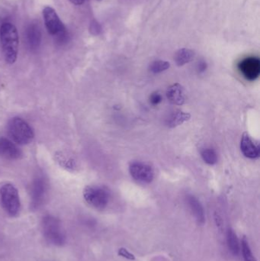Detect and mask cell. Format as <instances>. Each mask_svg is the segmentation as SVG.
Returning a JSON list of instances; mask_svg holds the SVG:
<instances>
[{"instance_id": "d6986e66", "label": "cell", "mask_w": 260, "mask_h": 261, "mask_svg": "<svg viewBox=\"0 0 260 261\" xmlns=\"http://www.w3.org/2000/svg\"><path fill=\"white\" fill-rule=\"evenodd\" d=\"M201 158L209 165H214L218 162V155L215 150L212 148L204 149L201 151Z\"/></svg>"}, {"instance_id": "9a60e30c", "label": "cell", "mask_w": 260, "mask_h": 261, "mask_svg": "<svg viewBox=\"0 0 260 261\" xmlns=\"http://www.w3.org/2000/svg\"><path fill=\"white\" fill-rule=\"evenodd\" d=\"M191 115L189 113H184V112L180 111V110H177V111L174 112L168 118L166 125L169 128H176V127L189 121Z\"/></svg>"}, {"instance_id": "6da1fadb", "label": "cell", "mask_w": 260, "mask_h": 261, "mask_svg": "<svg viewBox=\"0 0 260 261\" xmlns=\"http://www.w3.org/2000/svg\"><path fill=\"white\" fill-rule=\"evenodd\" d=\"M0 41L6 63L14 64L18 58L19 39L16 27L12 23H3L0 27Z\"/></svg>"}, {"instance_id": "277c9868", "label": "cell", "mask_w": 260, "mask_h": 261, "mask_svg": "<svg viewBox=\"0 0 260 261\" xmlns=\"http://www.w3.org/2000/svg\"><path fill=\"white\" fill-rule=\"evenodd\" d=\"M0 197L3 210L9 216L15 217L21 210V202L18 190L11 184H6L0 189Z\"/></svg>"}, {"instance_id": "ba28073f", "label": "cell", "mask_w": 260, "mask_h": 261, "mask_svg": "<svg viewBox=\"0 0 260 261\" xmlns=\"http://www.w3.org/2000/svg\"><path fill=\"white\" fill-rule=\"evenodd\" d=\"M238 69L247 81H254L260 74V61L256 57H249L238 64Z\"/></svg>"}, {"instance_id": "8fae6325", "label": "cell", "mask_w": 260, "mask_h": 261, "mask_svg": "<svg viewBox=\"0 0 260 261\" xmlns=\"http://www.w3.org/2000/svg\"><path fill=\"white\" fill-rule=\"evenodd\" d=\"M0 155L6 159L13 161L21 158V151L10 140L0 138Z\"/></svg>"}, {"instance_id": "4fadbf2b", "label": "cell", "mask_w": 260, "mask_h": 261, "mask_svg": "<svg viewBox=\"0 0 260 261\" xmlns=\"http://www.w3.org/2000/svg\"><path fill=\"white\" fill-rule=\"evenodd\" d=\"M166 97L170 103L176 106H182L184 104L185 90L183 86L180 84H174L167 89Z\"/></svg>"}, {"instance_id": "3957f363", "label": "cell", "mask_w": 260, "mask_h": 261, "mask_svg": "<svg viewBox=\"0 0 260 261\" xmlns=\"http://www.w3.org/2000/svg\"><path fill=\"white\" fill-rule=\"evenodd\" d=\"M42 231L46 240L56 246H61L66 242V234L61 221L54 216H46L42 219Z\"/></svg>"}, {"instance_id": "cb8c5ba5", "label": "cell", "mask_w": 260, "mask_h": 261, "mask_svg": "<svg viewBox=\"0 0 260 261\" xmlns=\"http://www.w3.org/2000/svg\"><path fill=\"white\" fill-rule=\"evenodd\" d=\"M119 255L122 256V257L128 259V260H135V257H134L132 254H131L128 250L125 249V248H120V249L119 250Z\"/></svg>"}, {"instance_id": "2e32d148", "label": "cell", "mask_w": 260, "mask_h": 261, "mask_svg": "<svg viewBox=\"0 0 260 261\" xmlns=\"http://www.w3.org/2000/svg\"><path fill=\"white\" fill-rule=\"evenodd\" d=\"M194 57H195V53L193 50L190 49L182 48L176 53L174 59H175L176 64L181 67L191 62L194 59Z\"/></svg>"}, {"instance_id": "9c48e42d", "label": "cell", "mask_w": 260, "mask_h": 261, "mask_svg": "<svg viewBox=\"0 0 260 261\" xmlns=\"http://www.w3.org/2000/svg\"><path fill=\"white\" fill-rule=\"evenodd\" d=\"M47 192V184L44 179L37 178L34 180L32 186V205L33 208H38L44 202Z\"/></svg>"}, {"instance_id": "4316f807", "label": "cell", "mask_w": 260, "mask_h": 261, "mask_svg": "<svg viewBox=\"0 0 260 261\" xmlns=\"http://www.w3.org/2000/svg\"><path fill=\"white\" fill-rule=\"evenodd\" d=\"M99 1H101V0H99Z\"/></svg>"}, {"instance_id": "7402d4cb", "label": "cell", "mask_w": 260, "mask_h": 261, "mask_svg": "<svg viewBox=\"0 0 260 261\" xmlns=\"http://www.w3.org/2000/svg\"><path fill=\"white\" fill-rule=\"evenodd\" d=\"M90 32L92 35H98L102 32V26L98 21H93L90 24Z\"/></svg>"}, {"instance_id": "30bf717a", "label": "cell", "mask_w": 260, "mask_h": 261, "mask_svg": "<svg viewBox=\"0 0 260 261\" xmlns=\"http://www.w3.org/2000/svg\"><path fill=\"white\" fill-rule=\"evenodd\" d=\"M241 149L246 158H250V159H256L259 156V144L257 143H255L247 133H244L241 138Z\"/></svg>"}, {"instance_id": "52a82bcc", "label": "cell", "mask_w": 260, "mask_h": 261, "mask_svg": "<svg viewBox=\"0 0 260 261\" xmlns=\"http://www.w3.org/2000/svg\"><path fill=\"white\" fill-rule=\"evenodd\" d=\"M129 172L133 179L140 184H150L154 178V171L152 167L145 163L139 161L130 164Z\"/></svg>"}, {"instance_id": "ac0fdd59", "label": "cell", "mask_w": 260, "mask_h": 261, "mask_svg": "<svg viewBox=\"0 0 260 261\" xmlns=\"http://www.w3.org/2000/svg\"><path fill=\"white\" fill-rule=\"evenodd\" d=\"M55 159H56V162L61 165V167L66 169V170L71 171V170H75L76 167L74 160L73 158H69L68 156L64 154L61 152H57V153H55Z\"/></svg>"}, {"instance_id": "5bb4252c", "label": "cell", "mask_w": 260, "mask_h": 261, "mask_svg": "<svg viewBox=\"0 0 260 261\" xmlns=\"http://www.w3.org/2000/svg\"><path fill=\"white\" fill-rule=\"evenodd\" d=\"M187 202L189 208H190L194 217L196 219L198 224H199V225L205 224L206 216H205L204 208H203L201 202L198 201L197 198L192 196V195H189L187 196Z\"/></svg>"}, {"instance_id": "484cf974", "label": "cell", "mask_w": 260, "mask_h": 261, "mask_svg": "<svg viewBox=\"0 0 260 261\" xmlns=\"http://www.w3.org/2000/svg\"><path fill=\"white\" fill-rule=\"evenodd\" d=\"M85 1V0H70V3L76 5V6H80V5L83 4Z\"/></svg>"}, {"instance_id": "e0dca14e", "label": "cell", "mask_w": 260, "mask_h": 261, "mask_svg": "<svg viewBox=\"0 0 260 261\" xmlns=\"http://www.w3.org/2000/svg\"><path fill=\"white\" fill-rule=\"evenodd\" d=\"M227 241L229 249L232 251V254L234 255H238L241 247H240L238 236L232 228H229L228 231H227Z\"/></svg>"}, {"instance_id": "ffe728a7", "label": "cell", "mask_w": 260, "mask_h": 261, "mask_svg": "<svg viewBox=\"0 0 260 261\" xmlns=\"http://www.w3.org/2000/svg\"><path fill=\"white\" fill-rule=\"evenodd\" d=\"M241 248H242L244 261H257L256 257L253 256L248 241L246 237L243 238L242 241H241Z\"/></svg>"}, {"instance_id": "5b68a950", "label": "cell", "mask_w": 260, "mask_h": 261, "mask_svg": "<svg viewBox=\"0 0 260 261\" xmlns=\"http://www.w3.org/2000/svg\"><path fill=\"white\" fill-rule=\"evenodd\" d=\"M85 202L94 208L102 210L109 202V193L106 189L99 186H87L83 190Z\"/></svg>"}, {"instance_id": "7a4b0ae2", "label": "cell", "mask_w": 260, "mask_h": 261, "mask_svg": "<svg viewBox=\"0 0 260 261\" xmlns=\"http://www.w3.org/2000/svg\"><path fill=\"white\" fill-rule=\"evenodd\" d=\"M8 132L14 142L20 145L30 144L35 138V133L27 122L19 117L11 119L8 124Z\"/></svg>"}, {"instance_id": "7c38bea8", "label": "cell", "mask_w": 260, "mask_h": 261, "mask_svg": "<svg viewBox=\"0 0 260 261\" xmlns=\"http://www.w3.org/2000/svg\"><path fill=\"white\" fill-rule=\"evenodd\" d=\"M25 39L31 50H35L39 47L41 42V32L38 24L32 23L25 31Z\"/></svg>"}, {"instance_id": "d4e9b609", "label": "cell", "mask_w": 260, "mask_h": 261, "mask_svg": "<svg viewBox=\"0 0 260 261\" xmlns=\"http://www.w3.org/2000/svg\"><path fill=\"white\" fill-rule=\"evenodd\" d=\"M206 69H207V64H206V61H200V62L198 63V71L201 72V73H203V72L206 71Z\"/></svg>"}, {"instance_id": "44dd1931", "label": "cell", "mask_w": 260, "mask_h": 261, "mask_svg": "<svg viewBox=\"0 0 260 261\" xmlns=\"http://www.w3.org/2000/svg\"><path fill=\"white\" fill-rule=\"evenodd\" d=\"M170 67V64L167 61H156L153 62L150 66V70L153 73H160L162 72L166 71V70Z\"/></svg>"}, {"instance_id": "8992f818", "label": "cell", "mask_w": 260, "mask_h": 261, "mask_svg": "<svg viewBox=\"0 0 260 261\" xmlns=\"http://www.w3.org/2000/svg\"><path fill=\"white\" fill-rule=\"evenodd\" d=\"M43 17L47 32L53 36H56L61 32L67 30L56 11L50 6H46L43 9Z\"/></svg>"}, {"instance_id": "603a6c76", "label": "cell", "mask_w": 260, "mask_h": 261, "mask_svg": "<svg viewBox=\"0 0 260 261\" xmlns=\"http://www.w3.org/2000/svg\"><path fill=\"white\" fill-rule=\"evenodd\" d=\"M162 102V96L159 93H152L150 96V102H151V105L154 106H158L160 102Z\"/></svg>"}]
</instances>
